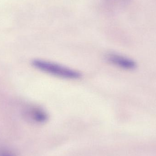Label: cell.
<instances>
[{"label": "cell", "instance_id": "2", "mask_svg": "<svg viewBox=\"0 0 156 156\" xmlns=\"http://www.w3.org/2000/svg\"><path fill=\"white\" fill-rule=\"evenodd\" d=\"M108 62L118 67L126 70H132L136 67L133 60L115 53H110L106 56Z\"/></svg>", "mask_w": 156, "mask_h": 156}, {"label": "cell", "instance_id": "1", "mask_svg": "<svg viewBox=\"0 0 156 156\" xmlns=\"http://www.w3.org/2000/svg\"><path fill=\"white\" fill-rule=\"evenodd\" d=\"M32 65L37 69L58 77L77 80L81 77V73L77 71L46 60L35 59L32 62Z\"/></svg>", "mask_w": 156, "mask_h": 156}, {"label": "cell", "instance_id": "4", "mask_svg": "<svg viewBox=\"0 0 156 156\" xmlns=\"http://www.w3.org/2000/svg\"><path fill=\"white\" fill-rule=\"evenodd\" d=\"M0 156H14L12 154L6 152V151H1L0 152Z\"/></svg>", "mask_w": 156, "mask_h": 156}, {"label": "cell", "instance_id": "3", "mask_svg": "<svg viewBox=\"0 0 156 156\" xmlns=\"http://www.w3.org/2000/svg\"><path fill=\"white\" fill-rule=\"evenodd\" d=\"M30 111L31 117L36 122L43 123L48 120V115L41 108H33Z\"/></svg>", "mask_w": 156, "mask_h": 156}]
</instances>
